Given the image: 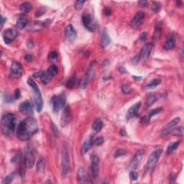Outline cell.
I'll list each match as a JSON object with an SVG mask.
<instances>
[{
  "label": "cell",
  "instance_id": "1",
  "mask_svg": "<svg viewBox=\"0 0 184 184\" xmlns=\"http://www.w3.org/2000/svg\"><path fill=\"white\" fill-rule=\"evenodd\" d=\"M38 130L37 122L32 117L25 119L17 127V137L21 141H27Z\"/></svg>",
  "mask_w": 184,
  "mask_h": 184
},
{
  "label": "cell",
  "instance_id": "2",
  "mask_svg": "<svg viewBox=\"0 0 184 184\" xmlns=\"http://www.w3.org/2000/svg\"><path fill=\"white\" fill-rule=\"evenodd\" d=\"M17 126V117L12 113H8L1 119V132L5 136H9L14 133Z\"/></svg>",
  "mask_w": 184,
  "mask_h": 184
},
{
  "label": "cell",
  "instance_id": "3",
  "mask_svg": "<svg viewBox=\"0 0 184 184\" xmlns=\"http://www.w3.org/2000/svg\"><path fill=\"white\" fill-rule=\"evenodd\" d=\"M36 150L32 145H28L25 150V165L27 168H32L35 164L36 158Z\"/></svg>",
  "mask_w": 184,
  "mask_h": 184
},
{
  "label": "cell",
  "instance_id": "4",
  "mask_svg": "<svg viewBox=\"0 0 184 184\" xmlns=\"http://www.w3.org/2000/svg\"><path fill=\"white\" fill-rule=\"evenodd\" d=\"M66 102V96L64 93L59 95L54 96L51 99V104L53 106V110L54 112H58L62 110Z\"/></svg>",
  "mask_w": 184,
  "mask_h": 184
},
{
  "label": "cell",
  "instance_id": "5",
  "mask_svg": "<svg viewBox=\"0 0 184 184\" xmlns=\"http://www.w3.org/2000/svg\"><path fill=\"white\" fill-rule=\"evenodd\" d=\"M163 152L162 149H158L155 150L153 152H152V154L150 155V157L148 158L147 163H146L145 168L147 172H150L152 169L154 168L155 166L157 164L158 161L160 157L161 154Z\"/></svg>",
  "mask_w": 184,
  "mask_h": 184
},
{
  "label": "cell",
  "instance_id": "6",
  "mask_svg": "<svg viewBox=\"0 0 184 184\" xmlns=\"http://www.w3.org/2000/svg\"><path fill=\"white\" fill-rule=\"evenodd\" d=\"M62 175L66 176L70 170V159L66 147H63L61 152Z\"/></svg>",
  "mask_w": 184,
  "mask_h": 184
},
{
  "label": "cell",
  "instance_id": "7",
  "mask_svg": "<svg viewBox=\"0 0 184 184\" xmlns=\"http://www.w3.org/2000/svg\"><path fill=\"white\" fill-rule=\"evenodd\" d=\"M82 22L84 27L90 32H94L96 29V22L92 15L88 12H84L82 14Z\"/></svg>",
  "mask_w": 184,
  "mask_h": 184
},
{
  "label": "cell",
  "instance_id": "8",
  "mask_svg": "<svg viewBox=\"0 0 184 184\" xmlns=\"http://www.w3.org/2000/svg\"><path fill=\"white\" fill-rule=\"evenodd\" d=\"M145 154V151L143 150H140L137 152H136V154L135 155L134 158L130 162L129 168L131 170H135L136 169H137L139 168L140 165L141 163L143 155Z\"/></svg>",
  "mask_w": 184,
  "mask_h": 184
},
{
  "label": "cell",
  "instance_id": "9",
  "mask_svg": "<svg viewBox=\"0 0 184 184\" xmlns=\"http://www.w3.org/2000/svg\"><path fill=\"white\" fill-rule=\"evenodd\" d=\"M91 170L93 178L96 179L99 176V159L96 155L91 156Z\"/></svg>",
  "mask_w": 184,
  "mask_h": 184
},
{
  "label": "cell",
  "instance_id": "10",
  "mask_svg": "<svg viewBox=\"0 0 184 184\" xmlns=\"http://www.w3.org/2000/svg\"><path fill=\"white\" fill-rule=\"evenodd\" d=\"M23 74V68L21 64L18 62H14L11 65L10 68V76L12 79H17L20 77Z\"/></svg>",
  "mask_w": 184,
  "mask_h": 184
},
{
  "label": "cell",
  "instance_id": "11",
  "mask_svg": "<svg viewBox=\"0 0 184 184\" xmlns=\"http://www.w3.org/2000/svg\"><path fill=\"white\" fill-rule=\"evenodd\" d=\"M180 119L179 117H176V118L173 119V120H171L167 125L163 128L161 132V135L162 136L165 137V136H168V135H170V132L177 125H178V123L180 122Z\"/></svg>",
  "mask_w": 184,
  "mask_h": 184
},
{
  "label": "cell",
  "instance_id": "12",
  "mask_svg": "<svg viewBox=\"0 0 184 184\" xmlns=\"http://www.w3.org/2000/svg\"><path fill=\"white\" fill-rule=\"evenodd\" d=\"M71 120V111L70 107H66L64 108V110L63 111V113H62V116L61 118V126L64 127L67 126L68 123L70 122Z\"/></svg>",
  "mask_w": 184,
  "mask_h": 184
},
{
  "label": "cell",
  "instance_id": "13",
  "mask_svg": "<svg viewBox=\"0 0 184 184\" xmlns=\"http://www.w3.org/2000/svg\"><path fill=\"white\" fill-rule=\"evenodd\" d=\"M34 94V102L35 105V108H36L37 112H40L43 110V100L42 98L41 93H40V89H35L33 90Z\"/></svg>",
  "mask_w": 184,
  "mask_h": 184
},
{
  "label": "cell",
  "instance_id": "14",
  "mask_svg": "<svg viewBox=\"0 0 184 184\" xmlns=\"http://www.w3.org/2000/svg\"><path fill=\"white\" fill-rule=\"evenodd\" d=\"M145 19V13L142 11H139L135 14V17L131 21V26L133 28L136 29L142 24Z\"/></svg>",
  "mask_w": 184,
  "mask_h": 184
},
{
  "label": "cell",
  "instance_id": "15",
  "mask_svg": "<svg viewBox=\"0 0 184 184\" xmlns=\"http://www.w3.org/2000/svg\"><path fill=\"white\" fill-rule=\"evenodd\" d=\"M19 110L22 115H25L26 116L28 117H31L32 114H33L32 105H31L30 102H28V101L22 102L19 106Z\"/></svg>",
  "mask_w": 184,
  "mask_h": 184
},
{
  "label": "cell",
  "instance_id": "16",
  "mask_svg": "<svg viewBox=\"0 0 184 184\" xmlns=\"http://www.w3.org/2000/svg\"><path fill=\"white\" fill-rule=\"evenodd\" d=\"M17 31L14 29L9 28L3 32V39L6 44H10L17 37Z\"/></svg>",
  "mask_w": 184,
  "mask_h": 184
},
{
  "label": "cell",
  "instance_id": "17",
  "mask_svg": "<svg viewBox=\"0 0 184 184\" xmlns=\"http://www.w3.org/2000/svg\"><path fill=\"white\" fill-rule=\"evenodd\" d=\"M94 68H90V69L87 71V73H86L85 76H84V77L81 79V81H80V84H79L80 88H81V89H85V88L87 87L89 81H90V80L94 77Z\"/></svg>",
  "mask_w": 184,
  "mask_h": 184
},
{
  "label": "cell",
  "instance_id": "18",
  "mask_svg": "<svg viewBox=\"0 0 184 184\" xmlns=\"http://www.w3.org/2000/svg\"><path fill=\"white\" fill-rule=\"evenodd\" d=\"M152 49V45L151 43H147L142 48L140 53V58L141 60H146L149 58Z\"/></svg>",
  "mask_w": 184,
  "mask_h": 184
},
{
  "label": "cell",
  "instance_id": "19",
  "mask_svg": "<svg viewBox=\"0 0 184 184\" xmlns=\"http://www.w3.org/2000/svg\"><path fill=\"white\" fill-rule=\"evenodd\" d=\"M65 33H66V39L69 42H74V40H76V37H77V32H76L74 27L71 25H68L66 27Z\"/></svg>",
  "mask_w": 184,
  "mask_h": 184
},
{
  "label": "cell",
  "instance_id": "20",
  "mask_svg": "<svg viewBox=\"0 0 184 184\" xmlns=\"http://www.w3.org/2000/svg\"><path fill=\"white\" fill-rule=\"evenodd\" d=\"M140 107H141V102H138V103L135 104V105H133L132 107H130V110H128L127 113V115H126V118L129 120V119L133 118V117L137 116L138 111H139Z\"/></svg>",
  "mask_w": 184,
  "mask_h": 184
},
{
  "label": "cell",
  "instance_id": "21",
  "mask_svg": "<svg viewBox=\"0 0 184 184\" xmlns=\"http://www.w3.org/2000/svg\"><path fill=\"white\" fill-rule=\"evenodd\" d=\"M163 110V108L162 107H158V108H156V109H154V110H152L151 111H150L147 114V115H145L144 117H142V118L141 119V122L142 123H147L148 122L150 121V120L151 118H152V117L154 116V115H157V114L160 113V112H161V111Z\"/></svg>",
  "mask_w": 184,
  "mask_h": 184
},
{
  "label": "cell",
  "instance_id": "22",
  "mask_svg": "<svg viewBox=\"0 0 184 184\" xmlns=\"http://www.w3.org/2000/svg\"><path fill=\"white\" fill-rule=\"evenodd\" d=\"M16 25H17V28L19 30H22L27 25V18L25 14H20L18 16L16 21Z\"/></svg>",
  "mask_w": 184,
  "mask_h": 184
},
{
  "label": "cell",
  "instance_id": "23",
  "mask_svg": "<svg viewBox=\"0 0 184 184\" xmlns=\"http://www.w3.org/2000/svg\"><path fill=\"white\" fill-rule=\"evenodd\" d=\"M175 45V39L173 35H169L166 39L163 45V48L165 50H170L174 48Z\"/></svg>",
  "mask_w": 184,
  "mask_h": 184
},
{
  "label": "cell",
  "instance_id": "24",
  "mask_svg": "<svg viewBox=\"0 0 184 184\" xmlns=\"http://www.w3.org/2000/svg\"><path fill=\"white\" fill-rule=\"evenodd\" d=\"M78 183H84L87 182V176H86V173L83 168H80L78 170L77 173Z\"/></svg>",
  "mask_w": 184,
  "mask_h": 184
},
{
  "label": "cell",
  "instance_id": "25",
  "mask_svg": "<svg viewBox=\"0 0 184 184\" xmlns=\"http://www.w3.org/2000/svg\"><path fill=\"white\" fill-rule=\"evenodd\" d=\"M111 43V38L106 31H104L101 39V45L102 48H106Z\"/></svg>",
  "mask_w": 184,
  "mask_h": 184
},
{
  "label": "cell",
  "instance_id": "26",
  "mask_svg": "<svg viewBox=\"0 0 184 184\" xmlns=\"http://www.w3.org/2000/svg\"><path fill=\"white\" fill-rule=\"evenodd\" d=\"M102 127H103V122H102V121L100 119H97L92 124V128L94 132H100L102 130Z\"/></svg>",
  "mask_w": 184,
  "mask_h": 184
},
{
  "label": "cell",
  "instance_id": "27",
  "mask_svg": "<svg viewBox=\"0 0 184 184\" xmlns=\"http://www.w3.org/2000/svg\"><path fill=\"white\" fill-rule=\"evenodd\" d=\"M32 4L30 2H24L21 4L19 6V10L22 12L23 14H26V13L29 12L32 9Z\"/></svg>",
  "mask_w": 184,
  "mask_h": 184
},
{
  "label": "cell",
  "instance_id": "28",
  "mask_svg": "<svg viewBox=\"0 0 184 184\" xmlns=\"http://www.w3.org/2000/svg\"><path fill=\"white\" fill-rule=\"evenodd\" d=\"M160 83H161V81L158 79H152V81H150V82H149L147 84H146V86H145V89H154V88H155L156 86H158Z\"/></svg>",
  "mask_w": 184,
  "mask_h": 184
},
{
  "label": "cell",
  "instance_id": "29",
  "mask_svg": "<svg viewBox=\"0 0 184 184\" xmlns=\"http://www.w3.org/2000/svg\"><path fill=\"white\" fill-rule=\"evenodd\" d=\"M170 135H173V136H177V137H183V126H179V127H175L173 130H172Z\"/></svg>",
  "mask_w": 184,
  "mask_h": 184
},
{
  "label": "cell",
  "instance_id": "30",
  "mask_svg": "<svg viewBox=\"0 0 184 184\" xmlns=\"http://www.w3.org/2000/svg\"><path fill=\"white\" fill-rule=\"evenodd\" d=\"M44 166H45V162H44V159L43 158H40L37 162V172L39 174H42L44 171Z\"/></svg>",
  "mask_w": 184,
  "mask_h": 184
},
{
  "label": "cell",
  "instance_id": "31",
  "mask_svg": "<svg viewBox=\"0 0 184 184\" xmlns=\"http://www.w3.org/2000/svg\"><path fill=\"white\" fill-rule=\"evenodd\" d=\"M156 101H157V97L155 94H150V95L148 96L145 102L146 108H149L150 107H151Z\"/></svg>",
  "mask_w": 184,
  "mask_h": 184
},
{
  "label": "cell",
  "instance_id": "32",
  "mask_svg": "<svg viewBox=\"0 0 184 184\" xmlns=\"http://www.w3.org/2000/svg\"><path fill=\"white\" fill-rule=\"evenodd\" d=\"M47 73H48V75H49L51 78L55 77L57 75V74H58V68H57V66H55V65H51V66L48 68Z\"/></svg>",
  "mask_w": 184,
  "mask_h": 184
},
{
  "label": "cell",
  "instance_id": "33",
  "mask_svg": "<svg viewBox=\"0 0 184 184\" xmlns=\"http://www.w3.org/2000/svg\"><path fill=\"white\" fill-rule=\"evenodd\" d=\"M180 142V141H176V142H173L170 143V144L168 146L167 153L168 154L171 153V152H173L175 150H176V148L178 147Z\"/></svg>",
  "mask_w": 184,
  "mask_h": 184
},
{
  "label": "cell",
  "instance_id": "34",
  "mask_svg": "<svg viewBox=\"0 0 184 184\" xmlns=\"http://www.w3.org/2000/svg\"><path fill=\"white\" fill-rule=\"evenodd\" d=\"M92 145H93V141L91 140H86L85 142H84V144H83V147H82L84 152H87L88 151L90 150V148L92 147Z\"/></svg>",
  "mask_w": 184,
  "mask_h": 184
},
{
  "label": "cell",
  "instance_id": "35",
  "mask_svg": "<svg viewBox=\"0 0 184 184\" xmlns=\"http://www.w3.org/2000/svg\"><path fill=\"white\" fill-rule=\"evenodd\" d=\"M76 81H77V78H76V76H75V75L74 76H71V77L68 80L67 84H66V86H67L68 89H72V88L75 86V84H76Z\"/></svg>",
  "mask_w": 184,
  "mask_h": 184
},
{
  "label": "cell",
  "instance_id": "36",
  "mask_svg": "<svg viewBox=\"0 0 184 184\" xmlns=\"http://www.w3.org/2000/svg\"><path fill=\"white\" fill-rule=\"evenodd\" d=\"M40 78H41L42 82H43L44 84H48L50 81V79H52L49 75H48V73H47V71L46 72H43V75H42V76Z\"/></svg>",
  "mask_w": 184,
  "mask_h": 184
},
{
  "label": "cell",
  "instance_id": "37",
  "mask_svg": "<svg viewBox=\"0 0 184 184\" xmlns=\"http://www.w3.org/2000/svg\"><path fill=\"white\" fill-rule=\"evenodd\" d=\"M127 150L125 149H118L116 152H115V155H114V157L115 158H117L122 157V156H124L125 155L127 154Z\"/></svg>",
  "mask_w": 184,
  "mask_h": 184
},
{
  "label": "cell",
  "instance_id": "38",
  "mask_svg": "<svg viewBox=\"0 0 184 184\" xmlns=\"http://www.w3.org/2000/svg\"><path fill=\"white\" fill-rule=\"evenodd\" d=\"M27 84H28L29 86H30L31 88H32L33 90H35V89H38V86H37V84H36V82H35V81H34L33 79H27Z\"/></svg>",
  "mask_w": 184,
  "mask_h": 184
},
{
  "label": "cell",
  "instance_id": "39",
  "mask_svg": "<svg viewBox=\"0 0 184 184\" xmlns=\"http://www.w3.org/2000/svg\"><path fill=\"white\" fill-rule=\"evenodd\" d=\"M14 173H11L9 175L5 177V178L3 180L2 184H9L10 183H12L13 179H14Z\"/></svg>",
  "mask_w": 184,
  "mask_h": 184
},
{
  "label": "cell",
  "instance_id": "40",
  "mask_svg": "<svg viewBox=\"0 0 184 184\" xmlns=\"http://www.w3.org/2000/svg\"><path fill=\"white\" fill-rule=\"evenodd\" d=\"M104 141H105V139H104L103 137H97L95 140H94L93 144H94V145L100 146L103 144Z\"/></svg>",
  "mask_w": 184,
  "mask_h": 184
},
{
  "label": "cell",
  "instance_id": "41",
  "mask_svg": "<svg viewBox=\"0 0 184 184\" xmlns=\"http://www.w3.org/2000/svg\"><path fill=\"white\" fill-rule=\"evenodd\" d=\"M161 35V29L160 28H156V30H155L154 35H153V39L155 40H158L160 37Z\"/></svg>",
  "mask_w": 184,
  "mask_h": 184
},
{
  "label": "cell",
  "instance_id": "42",
  "mask_svg": "<svg viewBox=\"0 0 184 184\" xmlns=\"http://www.w3.org/2000/svg\"><path fill=\"white\" fill-rule=\"evenodd\" d=\"M130 176L132 180H137L138 178H139V174H138L137 172L134 171V170H131L130 173Z\"/></svg>",
  "mask_w": 184,
  "mask_h": 184
},
{
  "label": "cell",
  "instance_id": "43",
  "mask_svg": "<svg viewBox=\"0 0 184 184\" xmlns=\"http://www.w3.org/2000/svg\"><path fill=\"white\" fill-rule=\"evenodd\" d=\"M85 3V1H81V0H79V1H76L74 4V6L76 9H80L82 8L83 5Z\"/></svg>",
  "mask_w": 184,
  "mask_h": 184
},
{
  "label": "cell",
  "instance_id": "44",
  "mask_svg": "<svg viewBox=\"0 0 184 184\" xmlns=\"http://www.w3.org/2000/svg\"><path fill=\"white\" fill-rule=\"evenodd\" d=\"M58 58V53H57L56 51H52L50 52L48 55V59L50 60V61H53V60L56 59Z\"/></svg>",
  "mask_w": 184,
  "mask_h": 184
},
{
  "label": "cell",
  "instance_id": "45",
  "mask_svg": "<svg viewBox=\"0 0 184 184\" xmlns=\"http://www.w3.org/2000/svg\"><path fill=\"white\" fill-rule=\"evenodd\" d=\"M160 9V4L158 2H153L152 5V9L155 12H158Z\"/></svg>",
  "mask_w": 184,
  "mask_h": 184
},
{
  "label": "cell",
  "instance_id": "46",
  "mask_svg": "<svg viewBox=\"0 0 184 184\" xmlns=\"http://www.w3.org/2000/svg\"><path fill=\"white\" fill-rule=\"evenodd\" d=\"M122 92L124 93V94H127L131 92V89H130L128 86L124 85L122 86Z\"/></svg>",
  "mask_w": 184,
  "mask_h": 184
},
{
  "label": "cell",
  "instance_id": "47",
  "mask_svg": "<svg viewBox=\"0 0 184 184\" xmlns=\"http://www.w3.org/2000/svg\"><path fill=\"white\" fill-rule=\"evenodd\" d=\"M45 12V10L44 9H37V10L35 12V15L37 16V17H39V16H41L42 14H43Z\"/></svg>",
  "mask_w": 184,
  "mask_h": 184
},
{
  "label": "cell",
  "instance_id": "48",
  "mask_svg": "<svg viewBox=\"0 0 184 184\" xmlns=\"http://www.w3.org/2000/svg\"><path fill=\"white\" fill-rule=\"evenodd\" d=\"M104 13H105V15L110 16L112 14V9L109 7H106L105 9H104Z\"/></svg>",
  "mask_w": 184,
  "mask_h": 184
},
{
  "label": "cell",
  "instance_id": "49",
  "mask_svg": "<svg viewBox=\"0 0 184 184\" xmlns=\"http://www.w3.org/2000/svg\"><path fill=\"white\" fill-rule=\"evenodd\" d=\"M4 100H5L6 102L7 103H9V102H13V99L12 97H11L10 96L8 95V94H5V97H4Z\"/></svg>",
  "mask_w": 184,
  "mask_h": 184
},
{
  "label": "cell",
  "instance_id": "50",
  "mask_svg": "<svg viewBox=\"0 0 184 184\" xmlns=\"http://www.w3.org/2000/svg\"><path fill=\"white\" fill-rule=\"evenodd\" d=\"M147 39V32H142L140 35V40L142 41H145Z\"/></svg>",
  "mask_w": 184,
  "mask_h": 184
},
{
  "label": "cell",
  "instance_id": "51",
  "mask_svg": "<svg viewBox=\"0 0 184 184\" xmlns=\"http://www.w3.org/2000/svg\"><path fill=\"white\" fill-rule=\"evenodd\" d=\"M21 96V92L19 89H16L15 93H14V98L15 99H19Z\"/></svg>",
  "mask_w": 184,
  "mask_h": 184
},
{
  "label": "cell",
  "instance_id": "52",
  "mask_svg": "<svg viewBox=\"0 0 184 184\" xmlns=\"http://www.w3.org/2000/svg\"><path fill=\"white\" fill-rule=\"evenodd\" d=\"M25 60L27 62H31L32 60V56L30 54H27L25 56Z\"/></svg>",
  "mask_w": 184,
  "mask_h": 184
},
{
  "label": "cell",
  "instance_id": "53",
  "mask_svg": "<svg viewBox=\"0 0 184 184\" xmlns=\"http://www.w3.org/2000/svg\"><path fill=\"white\" fill-rule=\"evenodd\" d=\"M139 4L141 6H146V5L147 4V1H145V0H142V1H139Z\"/></svg>",
  "mask_w": 184,
  "mask_h": 184
},
{
  "label": "cell",
  "instance_id": "54",
  "mask_svg": "<svg viewBox=\"0 0 184 184\" xmlns=\"http://www.w3.org/2000/svg\"><path fill=\"white\" fill-rule=\"evenodd\" d=\"M53 131H54V133L55 134V135L58 136V135H59V131H58V128H56V126H55V125H53Z\"/></svg>",
  "mask_w": 184,
  "mask_h": 184
},
{
  "label": "cell",
  "instance_id": "55",
  "mask_svg": "<svg viewBox=\"0 0 184 184\" xmlns=\"http://www.w3.org/2000/svg\"><path fill=\"white\" fill-rule=\"evenodd\" d=\"M6 21V17H3L2 15L1 16V27H3V25H4V22H5Z\"/></svg>",
  "mask_w": 184,
  "mask_h": 184
},
{
  "label": "cell",
  "instance_id": "56",
  "mask_svg": "<svg viewBox=\"0 0 184 184\" xmlns=\"http://www.w3.org/2000/svg\"><path fill=\"white\" fill-rule=\"evenodd\" d=\"M43 74V71H39V72L36 73V74H34V77H35V78L41 77Z\"/></svg>",
  "mask_w": 184,
  "mask_h": 184
},
{
  "label": "cell",
  "instance_id": "57",
  "mask_svg": "<svg viewBox=\"0 0 184 184\" xmlns=\"http://www.w3.org/2000/svg\"><path fill=\"white\" fill-rule=\"evenodd\" d=\"M176 4H177V6H179V7H181L182 5H183V4H182L181 1H180V0H178V1H176Z\"/></svg>",
  "mask_w": 184,
  "mask_h": 184
},
{
  "label": "cell",
  "instance_id": "58",
  "mask_svg": "<svg viewBox=\"0 0 184 184\" xmlns=\"http://www.w3.org/2000/svg\"><path fill=\"white\" fill-rule=\"evenodd\" d=\"M120 132H122V133L120 132V135H125V133H124V132H125L124 131V130H122V131H120Z\"/></svg>",
  "mask_w": 184,
  "mask_h": 184
}]
</instances>
